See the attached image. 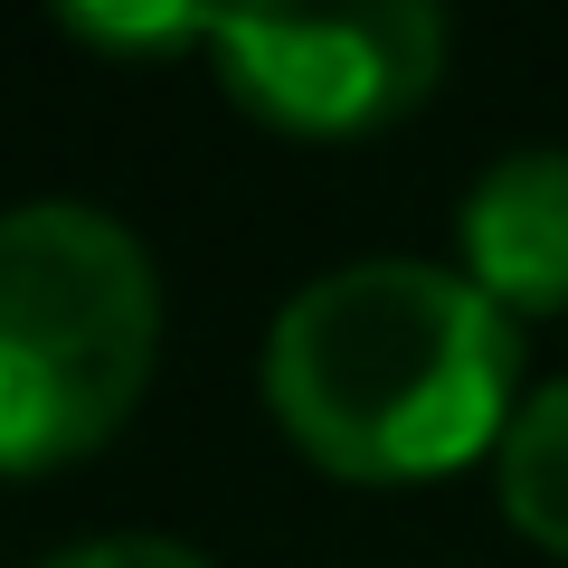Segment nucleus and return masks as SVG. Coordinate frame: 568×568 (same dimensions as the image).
<instances>
[{"mask_svg": "<svg viewBox=\"0 0 568 568\" xmlns=\"http://www.w3.org/2000/svg\"><path fill=\"white\" fill-rule=\"evenodd\" d=\"M209 58L256 123L304 142H351L426 104V85L446 77V20L417 0L332 10V20H219Z\"/></svg>", "mask_w": 568, "mask_h": 568, "instance_id": "obj_3", "label": "nucleus"}, {"mask_svg": "<svg viewBox=\"0 0 568 568\" xmlns=\"http://www.w3.org/2000/svg\"><path fill=\"white\" fill-rule=\"evenodd\" d=\"M493 484H503L511 530L568 559V379L530 388V398L511 407L503 446H493Z\"/></svg>", "mask_w": 568, "mask_h": 568, "instance_id": "obj_5", "label": "nucleus"}, {"mask_svg": "<svg viewBox=\"0 0 568 568\" xmlns=\"http://www.w3.org/2000/svg\"><path fill=\"white\" fill-rule=\"evenodd\" d=\"M465 284L503 313H568V152H511L465 200Z\"/></svg>", "mask_w": 568, "mask_h": 568, "instance_id": "obj_4", "label": "nucleus"}, {"mask_svg": "<svg viewBox=\"0 0 568 568\" xmlns=\"http://www.w3.org/2000/svg\"><path fill=\"white\" fill-rule=\"evenodd\" d=\"M521 332L446 265H342L265 332V407L342 484H426L503 446Z\"/></svg>", "mask_w": 568, "mask_h": 568, "instance_id": "obj_1", "label": "nucleus"}, {"mask_svg": "<svg viewBox=\"0 0 568 568\" xmlns=\"http://www.w3.org/2000/svg\"><path fill=\"white\" fill-rule=\"evenodd\" d=\"M48 568H209V559L181 549V540H85V549H67Z\"/></svg>", "mask_w": 568, "mask_h": 568, "instance_id": "obj_7", "label": "nucleus"}, {"mask_svg": "<svg viewBox=\"0 0 568 568\" xmlns=\"http://www.w3.org/2000/svg\"><path fill=\"white\" fill-rule=\"evenodd\" d=\"M162 361L152 256L104 209L39 200L0 219V474H58L142 407Z\"/></svg>", "mask_w": 568, "mask_h": 568, "instance_id": "obj_2", "label": "nucleus"}, {"mask_svg": "<svg viewBox=\"0 0 568 568\" xmlns=\"http://www.w3.org/2000/svg\"><path fill=\"white\" fill-rule=\"evenodd\" d=\"M58 29L67 39H85V48H133V58H162V48H190L200 39L209 48V29L219 20H200V10H58Z\"/></svg>", "mask_w": 568, "mask_h": 568, "instance_id": "obj_6", "label": "nucleus"}]
</instances>
